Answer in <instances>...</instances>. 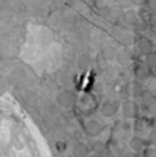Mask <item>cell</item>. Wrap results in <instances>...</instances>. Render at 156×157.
I'll return each mask as SVG.
<instances>
[{"mask_svg": "<svg viewBox=\"0 0 156 157\" xmlns=\"http://www.w3.org/2000/svg\"><path fill=\"white\" fill-rule=\"evenodd\" d=\"M74 101H76V97H74V94L71 92H68V90L62 92L58 96V102L62 105V107H64V108L73 107Z\"/></svg>", "mask_w": 156, "mask_h": 157, "instance_id": "6da1fadb", "label": "cell"}, {"mask_svg": "<svg viewBox=\"0 0 156 157\" xmlns=\"http://www.w3.org/2000/svg\"><path fill=\"white\" fill-rule=\"evenodd\" d=\"M101 130H103V127H101V124L97 122V120H91V122L86 123L85 126V131L88 135H91V137H96V135H99L101 132Z\"/></svg>", "mask_w": 156, "mask_h": 157, "instance_id": "7a4b0ae2", "label": "cell"}, {"mask_svg": "<svg viewBox=\"0 0 156 157\" xmlns=\"http://www.w3.org/2000/svg\"><path fill=\"white\" fill-rule=\"evenodd\" d=\"M122 111H123L125 116L127 117H134L137 115V105L134 101L131 100H126L122 105Z\"/></svg>", "mask_w": 156, "mask_h": 157, "instance_id": "3957f363", "label": "cell"}, {"mask_svg": "<svg viewBox=\"0 0 156 157\" xmlns=\"http://www.w3.org/2000/svg\"><path fill=\"white\" fill-rule=\"evenodd\" d=\"M116 112H118V105H116V102H114V101L106 102V104L103 105V108H101V113H103L106 117L114 116Z\"/></svg>", "mask_w": 156, "mask_h": 157, "instance_id": "277c9868", "label": "cell"}, {"mask_svg": "<svg viewBox=\"0 0 156 157\" xmlns=\"http://www.w3.org/2000/svg\"><path fill=\"white\" fill-rule=\"evenodd\" d=\"M138 51L142 55H149L154 51V44L149 40H141L138 43Z\"/></svg>", "mask_w": 156, "mask_h": 157, "instance_id": "5b68a950", "label": "cell"}, {"mask_svg": "<svg viewBox=\"0 0 156 157\" xmlns=\"http://www.w3.org/2000/svg\"><path fill=\"white\" fill-rule=\"evenodd\" d=\"M115 59H116V62H118L119 64L125 66V64H127V63L130 62V59H131V57H130V53H129L127 51L121 49V51H118V52H116Z\"/></svg>", "mask_w": 156, "mask_h": 157, "instance_id": "8992f818", "label": "cell"}, {"mask_svg": "<svg viewBox=\"0 0 156 157\" xmlns=\"http://www.w3.org/2000/svg\"><path fill=\"white\" fill-rule=\"evenodd\" d=\"M122 8L123 7H121L119 4L111 6V7L108 8V15L111 18H114V19H118V18L123 17V11H122Z\"/></svg>", "mask_w": 156, "mask_h": 157, "instance_id": "52a82bcc", "label": "cell"}, {"mask_svg": "<svg viewBox=\"0 0 156 157\" xmlns=\"http://www.w3.org/2000/svg\"><path fill=\"white\" fill-rule=\"evenodd\" d=\"M148 66H138L137 67V70H136V77L138 78V79H146L148 78V75H149V70H148Z\"/></svg>", "mask_w": 156, "mask_h": 157, "instance_id": "ba28073f", "label": "cell"}, {"mask_svg": "<svg viewBox=\"0 0 156 157\" xmlns=\"http://www.w3.org/2000/svg\"><path fill=\"white\" fill-rule=\"evenodd\" d=\"M88 153H89L88 147H86L84 144H78V145H76V147H74V155H76L77 157L88 156Z\"/></svg>", "mask_w": 156, "mask_h": 157, "instance_id": "9c48e42d", "label": "cell"}, {"mask_svg": "<svg viewBox=\"0 0 156 157\" xmlns=\"http://www.w3.org/2000/svg\"><path fill=\"white\" fill-rule=\"evenodd\" d=\"M77 64L80 68L85 70V68H88L89 64H91V59H89V56H86V55H81L80 59L77 60Z\"/></svg>", "mask_w": 156, "mask_h": 157, "instance_id": "30bf717a", "label": "cell"}, {"mask_svg": "<svg viewBox=\"0 0 156 157\" xmlns=\"http://www.w3.org/2000/svg\"><path fill=\"white\" fill-rule=\"evenodd\" d=\"M103 56L106 57V59H114V57L116 56L115 48H114L112 45H107V47L103 49Z\"/></svg>", "mask_w": 156, "mask_h": 157, "instance_id": "8fae6325", "label": "cell"}, {"mask_svg": "<svg viewBox=\"0 0 156 157\" xmlns=\"http://www.w3.org/2000/svg\"><path fill=\"white\" fill-rule=\"evenodd\" d=\"M130 146H131V149H134V150H140V149H142V146H144V141L138 137H134V138H131V141H130Z\"/></svg>", "mask_w": 156, "mask_h": 157, "instance_id": "7c38bea8", "label": "cell"}, {"mask_svg": "<svg viewBox=\"0 0 156 157\" xmlns=\"http://www.w3.org/2000/svg\"><path fill=\"white\" fill-rule=\"evenodd\" d=\"M146 66L152 70H156V53L151 52L149 55H146Z\"/></svg>", "mask_w": 156, "mask_h": 157, "instance_id": "4fadbf2b", "label": "cell"}, {"mask_svg": "<svg viewBox=\"0 0 156 157\" xmlns=\"http://www.w3.org/2000/svg\"><path fill=\"white\" fill-rule=\"evenodd\" d=\"M123 19H125L126 23H134L137 19V15L134 11H127V13L123 14Z\"/></svg>", "mask_w": 156, "mask_h": 157, "instance_id": "5bb4252c", "label": "cell"}, {"mask_svg": "<svg viewBox=\"0 0 156 157\" xmlns=\"http://www.w3.org/2000/svg\"><path fill=\"white\" fill-rule=\"evenodd\" d=\"M140 97H141V100H142V102H146V104H149V102L154 100V94H152L149 90H142Z\"/></svg>", "mask_w": 156, "mask_h": 157, "instance_id": "9a60e30c", "label": "cell"}, {"mask_svg": "<svg viewBox=\"0 0 156 157\" xmlns=\"http://www.w3.org/2000/svg\"><path fill=\"white\" fill-rule=\"evenodd\" d=\"M93 150L95 153H104L106 152V145H104V142H101V141H97V142L93 144Z\"/></svg>", "mask_w": 156, "mask_h": 157, "instance_id": "2e32d148", "label": "cell"}, {"mask_svg": "<svg viewBox=\"0 0 156 157\" xmlns=\"http://www.w3.org/2000/svg\"><path fill=\"white\" fill-rule=\"evenodd\" d=\"M130 90H131V94L133 96H136V97H140L141 96V93H142V87H141L138 83H133L131 85V87H130Z\"/></svg>", "mask_w": 156, "mask_h": 157, "instance_id": "e0dca14e", "label": "cell"}, {"mask_svg": "<svg viewBox=\"0 0 156 157\" xmlns=\"http://www.w3.org/2000/svg\"><path fill=\"white\" fill-rule=\"evenodd\" d=\"M107 60H108V59H106L104 56L97 57V66H99V68H100V70H106V68H107Z\"/></svg>", "mask_w": 156, "mask_h": 157, "instance_id": "ac0fdd59", "label": "cell"}, {"mask_svg": "<svg viewBox=\"0 0 156 157\" xmlns=\"http://www.w3.org/2000/svg\"><path fill=\"white\" fill-rule=\"evenodd\" d=\"M115 2H116V4H119L123 8H127V7H130V6L134 4L133 0H115Z\"/></svg>", "mask_w": 156, "mask_h": 157, "instance_id": "d6986e66", "label": "cell"}, {"mask_svg": "<svg viewBox=\"0 0 156 157\" xmlns=\"http://www.w3.org/2000/svg\"><path fill=\"white\" fill-rule=\"evenodd\" d=\"M148 111H149V112H151L152 115H156V100H152V101L148 104Z\"/></svg>", "mask_w": 156, "mask_h": 157, "instance_id": "ffe728a7", "label": "cell"}, {"mask_svg": "<svg viewBox=\"0 0 156 157\" xmlns=\"http://www.w3.org/2000/svg\"><path fill=\"white\" fill-rule=\"evenodd\" d=\"M96 7L99 10H103V8L107 7V0H96Z\"/></svg>", "mask_w": 156, "mask_h": 157, "instance_id": "44dd1931", "label": "cell"}, {"mask_svg": "<svg viewBox=\"0 0 156 157\" xmlns=\"http://www.w3.org/2000/svg\"><path fill=\"white\" fill-rule=\"evenodd\" d=\"M146 4H148L149 10L156 13V0H146Z\"/></svg>", "mask_w": 156, "mask_h": 157, "instance_id": "7402d4cb", "label": "cell"}, {"mask_svg": "<svg viewBox=\"0 0 156 157\" xmlns=\"http://www.w3.org/2000/svg\"><path fill=\"white\" fill-rule=\"evenodd\" d=\"M149 142L156 145V130H154V131L149 134Z\"/></svg>", "mask_w": 156, "mask_h": 157, "instance_id": "603a6c76", "label": "cell"}, {"mask_svg": "<svg viewBox=\"0 0 156 157\" xmlns=\"http://www.w3.org/2000/svg\"><path fill=\"white\" fill-rule=\"evenodd\" d=\"M133 2H134V4H137V6H142L146 0H133Z\"/></svg>", "mask_w": 156, "mask_h": 157, "instance_id": "cb8c5ba5", "label": "cell"}, {"mask_svg": "<svg viewBox=\"0 0 156 157\" xmlns=\"http://www.w3.org/2000/svg\"><path fill=\"white\" fill-rule=\"evenodd\" d=\"M126 96H127V92H126V87H123L122 89V97H126Z\"/></svg>", "mask_w": 156, "mask_h": 157, "instance_id": "d4e9b609", "label": "cell"}]
</instances>
